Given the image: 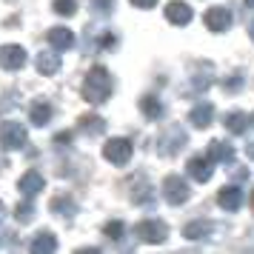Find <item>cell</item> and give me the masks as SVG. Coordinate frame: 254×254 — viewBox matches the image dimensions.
Wrapping results in <instances>:
<instances>
[{
    "mask_svg": "<svg viewBox=\"0 0 254 254\" xmlns=\"http://www.w3.org/2000/svg\"><path fill=\"white\" fill-rule=\"evenodd\" d=\"M112 74H109V69H103V66H94L89 74H86V80H83V97L89 100V103L100 106L109 100V94H112Z\"/></svg>",
    "mask_w": 254,
    "mask_h": 254,
    "instance_id": "cell-1",
    "label": "cell"
},
{
    "mask_svg": "<svg viewBox=\"0 0 254 254\" xmlns=\"http://www.w3.org/2000/svg\"><path fill=\"white\" fill-rule=\"evenodd\" d=\"M189 183H186L180 174H169L166 180H163V197L172 203V206H183L186 200H189Z\"/></svg>",
    "mask_w": 254,
    "mask_h": 254,
    "instance_id": "cell-2",
    "label": "cell"
},
{
    "mask_svg": "<svg viewBox=\"0 0 254 254\" xmlns=\"http://www.w3.org/2000/svg\"><path fill=\"white\" fill-rule=\"evenodd\" d=\"M131 140L126 137H112L109 143L103 146V157L109 163H115V166H126L128 160H131Z\"/></svg>",
    "mask_w": 254,
    "mask_h": 254,
    "instance_id": "cell-3",
    "label": "cell"
},
{
    "mask_svg": "<svg viewBox=\"0 0 254 254\" xmlns=\"http://www.w3.org/2000/svg\"><path fill=\"white\" fill-rule=\"evenodd\" d=\"M26 140H29V134H26V128L20 126V123H14V120H9V123H3L0 126V146L3 149H23Z\"/></svg>",
    "mask_w": 254,
    "mask_h": 254,
    "instance_id": "cell-4",
    "label": "cell"
},
{
    "mask_svg": "<svg viewBox=\"0 0 254 254\" xmlns=\"http://www.w3.org/2000/svg\"><path fill=\"white\" fill-rule=\"evenodd\" d=\"M134 234L143 243H163L166 234H169V229H166L163 220H140L137 226H134Z\"/></svg>",
    "mask_w": 254,
    "mask_h": 254,
    "instance_id": "cell-5",
    "label": "cell"
},
{
    "mask_svg": "<svg viewBox=\"0 0 254 254\" xmlns=\"http://www.w3.org/2000/svg\"><path fill=\"white\" fill-rule=\"evenodd\" d=\"M23 63H26V49L23 46H14V43L0 46V66H3L6 71L23 69Z\"/></svg>",
    "mask_w": 254,
    "mask_h": 254,
    "instance_id": "cell-6",
    "label": "cell"
},
{
    "mask_svg": "<svg viewBox=\"0 0 254 254\" xmlns=\"http://www.w3.org/2000/svg\"><path fill=\"white\" fill-rule=\"evenodd\" d=\"M211 157H203V154H197V157H191V160H189V166H186V169H189V174H191V180H197V183H208V180H211V174H214V166H211Z\"/></svg>",
    "mask_w": 254,
    "mask_h": 254,
    "instance_id": "cell-7",
    "label": "cell"
},
{
    "mask_svg": "<svg viewBox=\"0 0 254 254\" xmlns=\"http://www.w3.org/2000/svg\"><path fill=\"white\" fill-rule=\"evenodd\" d=\"M203 23H206V29H211V32H226L231 26V12L226 6H214V9H208V12L203 14Z\"/></svg>",
    "mask_w": 254,
    "mask_h": 254,
    "instance_id": "cell-8",
    "label": "cell"
},
{
    "mask_svg": "<svg viewBox=\"0 0 254 254\" xmlns=\"http://www.w3.org/2000/svg\"><path fill=\"white\" fill-rule=\"evenodd\" d=\"M217 203L226 211H237V208L243 206V189L240 186H223L217 194Z\"/></svg>",
    "mask_w": 254,
    "mask_h": 254,
    "instance_id": "cell-9",
    "label": "cell"
},
{
    "mask_svg": "<svg viewBox=\"0 0 254 254\" xmlns=\"http://www.w3.org/2000/svg\"><path fill=\"white\" fill-rule=\"evenodd\" d=\"M166 17H169V23H174V26H189L191 23V6H186L180 0H172V3L166 6Z\"/></svg>",
    "mask_w": 254,
    "mask_h": 254,
    "instance_id": "cell-10",
    "label": "cell"
},
{
    "mask_svg": "<svg viewBox=\"0 0 254 254\" xmlns=\"http://www.w3.org/2000/svg\"><path fill=\"white\" fill-rule=\"evenodd\" d=\"M43 186H46V180H43V174L32 169V172H26L23 177H20V183H17V189H20V194H23V197H35L37 191L43 189Z\"/></svg>",
    "mask_w": 254,
    "mask_h": 254,
    "instance_id": "cell-11",
    "label": "cell"
},
{
    "mask_svg": "<svg viewBox=\"0 0 254 254\" xmlns=\"http://www.w3.org/2000/svg\"><path fill=\"white\" fill-rule=\"evenodd\" d=\"M49 43H52V49H58V52H69L74 46V35H71V29L55 26V29H49Z\"/></svg>",
    "mask_w": 254,
    "mask_h": 254,
    "instance_id": "cell-12",
    "label": "cell"
},
{
    "mask_svg": "<svg viewBox=\"0 0 254 254\" xmlns=\"http://www.w3.org/2000/svg\"><path fill=\"white\" fill-rule=\"evenodd\" d=\"M35 66H37L40 74H58V69H60V52H58V49H55V52H40L37 60H35Z\"/></svg>",
    "mask_w": 254,
    "mask_h": 254,
    "instance_id": "cell-13",
    "label": "cell"
},
{
    "mask_svg": "<svg viewBox=\"0 0 254 254\" xmlns=\"http://www.w3.org/2000/svg\"><path fill=\"white\" fill-rule=\"evenodd\" d=\"M211 117H214V106L211 103H197L191 112H189V120H191V126L197 128H206L211 123Z\"/></svg>",
    "mask_w": 254,
    "mask_h": 254,
    "instance_id": "cell-14",
    "label": "cell"
},
{
    "mask_svg": "<svg viewBox=\"0 0 254 254\" xmlns=\"http://www.w3.org/2000/svg\"><path fill=\"white\" fill-rule=\"evenodd\" d=\"M208 157L214 163H231L234 160V149L229 143H223V140H211L208 143Z\"/></svg>",
    "mask_w": 254,
    "mask_h": 254,
    "instance_id": "cell-15",
    "label": "cell"
},
{
    "mask_svg": "<svg viewBox=\"0 0 254 254\" xmlns=\"http://www.w3.org/2000/svg\"><path fill=\"white\" fill-rule=\"evenodd\" d=\"M35 254H52L58 252V240H55V234L52 231H40L35 240H32V246H29Z\"/></svg>",
    "mask_w": 254,
    "mask_h": 254,
    "instance_id": "cell-16",
    "label": "cell"
},
{
    "mask_svg": "<svg viewBox=\"0 0 254 254\" xmlns=\"http://www.w3.org/2000/svg\"><path fill=\"white\" fill-rule=\"evenodd\" d=\"M29 120H32L35 126H49V123H52V106L43 103V100L32 103V109H29Z\"/></svg>",
    "mask_w": 254,
    "mask_h": 254,
    "instance_id": "cell-17",
    "label": "cell"
},
{
    "mask_svg": "<svg viewBox=\"0 0 254 254\" xmlns=\"http://www.w3.org/2000/svg\"><path fill=\"white\" fill-rule=\"evenodd\" d=\"M77 128H80L83 134H103V128H106V120L103 117H97V115H83L80 120H77Z\"/></svg>",
    "mask_w": 254,
    "mask_h": 254,
    "instance_id": "cell-18",
    "label": "cell"
},
{
    "mask_svg": "<svg viewBox=\"0 0 254 254\" xmlns=\"http://www.w3.org/2000/svg\"><path fill=\"white\" fill-rule=\"evenodd\" d=\"M140 112H143L146 117H151V120H160L163 117L160 97H154V94H143V97H140Z\"/></svg>",
    "mask_w": 254,
    "mask_h": 254,
    "instance_id": "cell-19",
    "label": "cell"
},
{
    "mask_svg": "<svg viewBox=\"0 0 254 254\" xmlns=\"http://www.w3.org/2000/svg\"><path fill=\"white\" fill-rule=\"evenodd\" d=\"M223 123H226V128H229L231 134H243V131L249 128V123H252V120H249V115H243V112H229Z\"/></svg>",
    "mask_w": 254,
    "mask_h": 254,
    "instance_id": "cell-20",
    "label": "cell"
},
{
    "mask_svg": "<svg viewBox=\"0 0 254 254\" xmlns=\"http://www.w3.org/2000/svg\"><path fill=\"white\" fill-rule=\"evenodd\" d=\"M211 229H214V226H211L208 220H194V223H189V226L183 229V234L189 237V240H203V237L211 234Z\"/></svg>",
    "mask_w": 254,
    "mask_h": 254,
    "instance_id": "cell-21",
    "label": "cell"
},
{
    "mask_svg": "<svg viewBox=\"0 0 254 254\" xmlns=\"http://www.w3.org/2000/svg\"><path fill=\"white\" fill-rule=\"evenodd\" d=\"M74 200L71 197H66V194H60V197H55L52 200V211H58V214H63V217H71L74 214Z\"/></svg>",
    "mask_w": 254,
    "mask_h": 254,
    "instance_id": "cell-22",
    "label": "cell"
},
{
    "mask_svg": "<svg viewBox=\"0 0 254 254\" xmlns=\"http://www.w3.org/2000/svg\"><path fill=\"white\" fill-rule=\"evenodd\" d=\"M55 12L63 14V17H71L77 12V0H55Z\"/></svg>",
    "mask_w": 254,
    "mask_h": 254,
    "instance_id": "cell-23",
    "label": "cell"
},
{
    "mask_svg": "<svg viewBox=\"0 0 254 254\" xmlns=\"http://www.w3.org/2000/svg\"><path fill=\"white\" fill-rule=\"evenodd\" d=\"M106 237H109V240H120V237H123V231H126V226H123V223H120V220H112V223H106Z\"/></svg>",
    "mask_w": 254,
    "mask_h": 254,
    "instance_id": "cell-24",
    "label": "cell"
},
{
    "mask_svg": "<svg viewBox=\"0 0 254 254\" xmlns=\"http://www.w3.org/2000/svg\"><path fill=\"white\" fill-rule=\"evenodd\" d=\"M14 217L20 220V223H29V220L35 217V206H32V203H23V206H17V208H14Z\"/></svg>",
    "mask_w": 254,
    "mask_h": 254,
    "instance_id": "cell-25",
    "label": "cell"
},
{
    "mask_svg": "<svg viewBox=\"0 0 254 254\" xmlns=\"http://www.w3.org/2000/svg\"><path fill=\"white\" fill-rule=\"evenodd\" d=\"M94 6H97V12H100V14H106V12H112L115 0H94Z\"/></svg>",
    "mask_w": 254,
    "mask_h": 254,
    "instance_id": "cell-26",
    "label": "cell"
},
{
    "mask_svg": "<svg viewBox=\"0 0 254 254\" xmlns=\"http://www.w3.org/2000/svg\"><path fill=\"white\" fill-rule=\"evenodd\" d=\"M131 6H137V9H154L157 6V0H128Z\"/></svg>",
    "mask_w": 254,
    "mask_h": 254,
    "instance_id": "cell-27",
    "label": "cell"
},
{
    "mask_svg": "<svg viewBox=\"0 0 254 254\" xmlns=\"http://www.w3.org/2000/svg\"><path fill=\"white\" fill-rule=\"evenodd\" d=\"M240 77H231V80H226L223 83V89H226V92H237V89H240Z\"/></svg>",
    "mask_w": 254,
    "mask_h": 254,
    "instance_id": "cell-28",
    "label": "cell"
},
{
    "mask_svg": "<svg viewBox=\"0 0 254 254\" xmlns=\"http://www.w3.org/2000/svg\"><path fill=\"white\" fill-rule=\"evenodd\" d=\"M55 143H58V146H69L71 143V131H60L58 137H55Z\"/></svg>",
    "mask_w": 254,
    "mask_h": 254,
    "instance_id": "cell-29",
    "label": "cell"
},
{
    "mask_svg": "<svg viewBox=\"0 0 254 254\" xmlns=\"http://www.w3.org/2000/svg\"><path fill=\"white\" fill-rule=\"evenodd\" d=\"M246 154H249V160H254V143H249V146H246Z\"/></svg>",
    "mask_w": 254,
    "mask_h": 254,
    "instance_id": "cell-30",
    "label": "cell"
},
{
    "mask_svg": "<svg viewBox=\"0 0 254 254\" xmlns=\"http://www.w3.org/2000/svg\"><path fill=\"white\" fill-rule=\"evenodd\" d=\"M249 35H252V40H254V23H252V26H249Z\"/></svg>",
    "mask_w": 254,
    "mask_h": 254,
    "instance_id": "cell-31",
    "label": "cell"
},
{
    "mask_svg": "<svg viewBox=\"0 0 254 254\" xmlns=\"http://www.w3.org/2000/svg\"><path fill=\"white\" fill-rule=\"evenodd\" d=\"M0 223H3V203H0Z\"/></svg>",
    "mask_w": 254,
    "mask_h": 254,
    "instance_id": "cell-32",
    "label": "cell"
},
{
    "mask_svg": "<svg viewBox=\"0 0 254 254\" xmlns=\"http://www.w3.org/2000/svg\"><path fill=\"white\" fill-rule=\"evenodd\" d=\"M246 3H249V6H252V9H254V0H246Z\"/></svg>",
    "mask_w": 254,
    "mask_h": 254,
    "instance_id": "cell-33",
    "label": "cell"
},
{
    "mask_svg": "<svg viewBox=\"0 0 254 254\" xmlns=\"http://www.w3.org/2000/svg\"><path fill=\"white\" fill-rule=\"evenodd\" d=\"M252 208H254V191H252Z\"/></svg>",
    "mask_w": 254,
    "mask_h": 254,
    "instance_id": "cell-34",
    "label": "cell"
},
{
    "mask_svg": "<svg viewBox=\"0 0 254 254\" xmlns=\"http://www.w3.org/2000/svg\"><path fill=\"white\" fill-rule=\"evenodd\" d=\"M252 126H254V115H252Z\"/></svg>",
    "mask_w": 254,
    "mask_h": 254,
    "instance_id": "cell-35",
    "label": "cell"
}]
</instances>
